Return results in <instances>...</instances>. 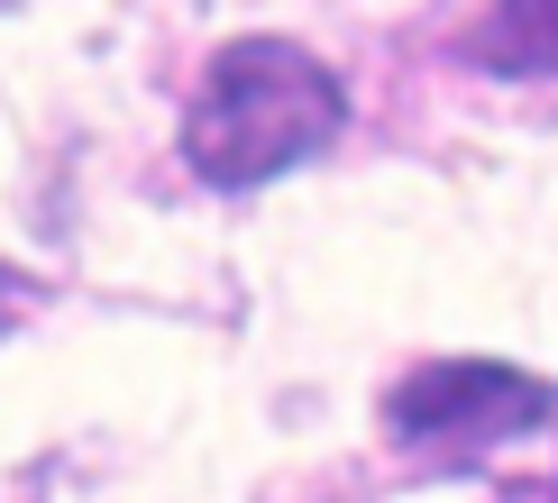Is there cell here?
I'll list each match as a JSON object with an SVG mask.
<instances>
[{"instance_id":"6da1fadb","label":"cell","mask_w":558,"mask_h":503,"mask_svg":"<svg viewBox=\"0 0 558 503\" xmlns=\"http://www.w3.org/2000/svg\"><path fill=\"white\" fill-rule=\"evenodd\" d=\"M348 120L339 74L293 37H229L211 64H202L193 101H183V165L220 193H257V183L312 165L320 147Z\"/></svg>"},{"instance_id":"7a4b0ae2","label":"cell","mask_w":558,"mask_h":503,"mask_svg":"<svg viewBox=\"0 0 558 503\" xmlns=\"http://www.w3.org/2000/svg\"><path fill=\"white\" fill-rule=\"evenodd\" d=\"M549 412H558L549 376H522V366H495V357H430L385 394V440L430 449L439 467H468L476 449L522 440Z\"/></svg>"},{"instance_id":"3957f363","label":"cell","mask_w":558,"mask_h":503,"mask_svg":"<svg viewBox=\"0 0 558 503\" xmlns=\"http://www.w3.org/2000/svg\"><path fill=\"white\" fill-rule=\"evenodd\" d=\"M458 56L485 64V74L541 83V74H558V10H485L458 28Z\"/></svg>"},{"instance_id":"277c9868","label":"cell","mask_w":558,"mask_h":503,"mask_svg":"<svg viewBox=\"0 0 558 503\" xmlns=\"http://www.w3.org/2000/svg\"><path fill=\"white\" fill-rule=\"evenodd\" d=\"M19 311H37V284H28L19 266H0V330H10Z\"/></svg>"}]
</instances>
